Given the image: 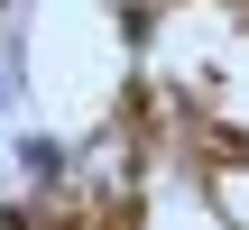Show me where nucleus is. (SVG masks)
Instances as JSON below:
<instances>
[{"instance_id":"2","label":"nucleus","mask_w":249,"mask_h":230,"mask_svg":"<svg viewBox=\"0 0 249 230\" xmlns=\"http://www.w3.org/2000/svg\"><path fill=\"white\" fill-rule=\"evenodd\" d=\"M9 111H18V55L0 46V120H9Z\"/></svg>"},{"instance_id":"1","label":"nucleus","mask_w":249,"mask_h":230,"mask_svg":"<svg viewBox=\"0 0 249 230\" xmlns=\"http://www.w3.org/2000/svg\"><path fill=\"white\" fill-rule=\"evenodd\" d=\"M9 157H18V175H28V184H37V194H46V184H65V175H74V157H65V138H46V129H28V138H18V148H9Z\"/></svg>"}]
</instances>
